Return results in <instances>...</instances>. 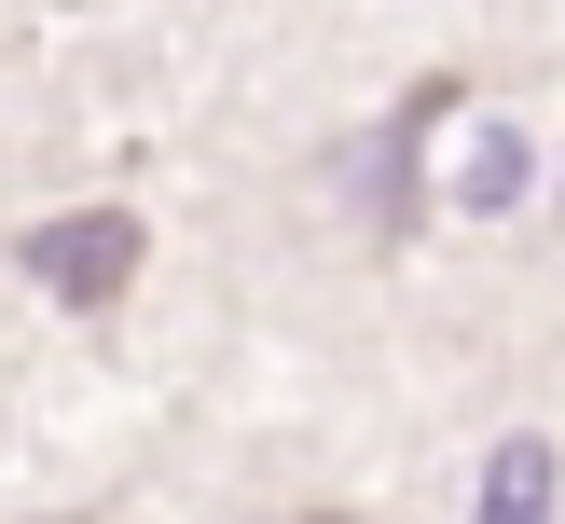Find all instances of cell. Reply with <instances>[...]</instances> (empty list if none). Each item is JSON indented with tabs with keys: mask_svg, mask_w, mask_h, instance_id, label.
I'll return each instance as SVG.
<instances>
[{
	"mask_svg": "<svg viewBox=\"0 0 565 524\" xmlns=\"http://www.w3.org/2000/svg\"><path fill=\"white\" fill-rule=\"evenodd\" d=\"M441 110H456V69L401 83V110H386V125L345 152V180H359V207H373V235H386V248L414 235V180H428V138H441Z\"/></svg>",
	"mask_w": 565,
	"mask_h": 524,
	"instance_id": "1",
	"label": "cell"
},
{
	"mask_svg": "<svg viewBox=\"0 0 565 524\" xmlns=\"http://www.w3.org/2000/svg\"><path fill=\"white\" fill-rule=\"evenodd\" d=\"M138 248H152V235H138V207H70V221H28L14 263L42 276L55 303H125V290H138Z\"/></svg>",
	"mask_w": 565,
	"mask_h": 524,
	"instance_id": "2",
	"label": "cell"
},
{
	"mask_svg": "<svg viewBox=\"0 0 565 524\" xmlns=\"http://www.w3.org/2000/svg\"><path fill=\"white\" fill-rule=\"evenodd\" d=\"M483 524H552V441H497L483 456Z\"/></svg>",
	"mask_w": 565,
	"mask_h": 524,
	"instance_id": "3",
	"label": "cell"
},
{
	"mask_svg": "<svg viewBox=\"0 0 565 524\" xmlns=\"http://www.w3.org/2000/svg\"><path fill=\"white\" fill-rule=\"evenodd\" d=\"M456 193H469V207L497 221V207L524 193V138H469V180H456Z\"/></svg>",
	"mask_w": 565,
	"mask_h": 524,
	"instance_id": "4",
	"label": "cell"
},
{
	"mask_svg": "<svg viewBox=\"0 0 565 524\" xmlns=\"http://www.w3.org/2000/svg\"><path fill=\"white\" fill-rule=\"evenodd\" d=\"M290 524H359V511H290Z\"/></svg>",
	"mask_w": 565,
	"mask_h": 524,
	"instance_id": "5",
	"label": "cell"
}]
</instances>
